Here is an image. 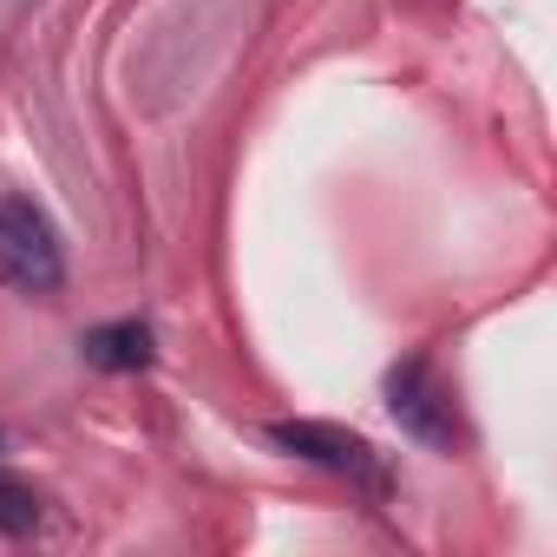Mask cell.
<instances>
[{
    "label": "cell",
    "mask_w": 557,
    "mask_h": 557,
    "mask_svg": "<svg viewBox=\"0 0 557 557\" xmlns=\"http://www.w3.org/2000/svg\"><path fill=\"white\" fill-rule=\"evenodd\" d=\"M0 283L21 296H53L66 283V249L34 197H0Z\"/></svg>",
    "instance_id": "6da1fadb"
},
{
    "label": "cell",
    "mask_w": 557,
    "mask_h": 557,
    "mask_svg": "<svg viewBox=\"0 0 557 557\" xmlns=\"http://www.w3.org/2000/svg\"><path fill=\"white\" fill-rule=\"evenodd\" d=\"M387 413L400 420V433H413V440L433 446V453H453V446H459L453 400H446V387H440V374H433L426 355H407V361L387 374Z\"/></svg>",
    "instance_id": "7a4b0ae2"
},
{
    "label": "cell",
    "mask_w": 557,
    "mask_h": 557,
    "mask_svg": "<svg viewBox=\"0 0 557 557\" xmlns=\"http://www.w3.org/2000/svg\"><path fill=\"white\" fill-rule=\"evenodd\" d=\"M269 440L283 446V453H296V459H309V466H329V472L368 485V492H387L381 453H374L361 433H348V426H329V420H275Z\"/></svg>",
    "instance_id": "3957f363"
},
{
    "label": "cell",
    "mask_w": 557,
    "mask_h": 557,
    "mask_svg": "<svg viewBox=\"0 0 557 557\" xmlns=\"http://www.w3.org/2000/svg\"><path fill=\"white\" fill-rule=\"evenodd\" d=\"M79 355H86V368H99V374H138V368L158 361V335H151L145 322H106V329L79 335Z\"/></svg>",
    "instance_id": "277c9868"
},
{
    "label": "cell",
    "mask_w": 557,
    "mask_h": 557,
    "mask_svg": "<svg viewBox=\"0 0 557 557\" xmlns=\"http://www.w3.org/2000/svg\"><path fill=\"white\" fill-rule=\"evenodd\" d=\"M0 531H8V537L40 531V492L27 479H14V472H0Z\"/></svg>",
    "instance_id": "5b68a950"
},
{
    "label": "cell",
    "mask_w": 557,
    "mask_h": 557,
    "mask_svg": "<svg viewBox=\"0 0 557 557\" xmlns=\"http://www.w3.org/2000/svg\"><path fill=\"white\" fill-rule=\"evenodd\" d=\"M0 446H8V440H0Z\"/></svg>",
    "instance_id": "8992f818"
}]
</instances>
